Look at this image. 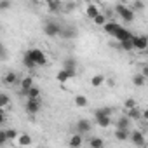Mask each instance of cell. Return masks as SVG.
I'll return each instance as SVG.
<instances>
[{
	"label": "cell",
	"instance_id": "d590c367",
	"mask_svg": "<svg viewBox=\"0 0 148 148\" xmlns=\"http://www.w3.org/2000/svg\"><path fill=\"white\" fill-rule=\"evenodd\" d=\"M143 7H145V4H143V2H139V0H138V2H134V4H132V7H131V11H132V12L136 14V11H141Z\"/></svg>",
	"mask_w": 148,
	"mask_h": 148
},
{
	"label": "cell",
	"instance_id": "484cf974",
	"mask_svg": "<svg viewBox=\"0 0 148 148\" xmlns=\"http://www.w3.org/2000/svg\"><path fill=\"white\" fill-rule=\"evenodd\" d=\"M56 80H58L59 84H64V82L70 80V77H68V73H66L64 70H59V71H58V75H56Z\"/></svg>",
	"mask_w": 148,
	"mask_h": 148
},
{
	"label": "cell",
	"instance_id": "e0dca14e",
	"mask_svg": "<svg viewBox=\"0 0 148 148\" xmlns=\"http://www.w3.org/2000/svg\"><path fill=\"white\" fill-rule=\"evenodd\" d=\"M23 64H25V66H26L28 70H33V68H37V64H35V63H33V59L30 58L28 51H26V52L23 54Z\"/></svg>",
	"mask_w": 148,
	"mask_h": 148
},
{
	"label": "cell",
	"instance_id": "44dd1931",
	"mask_svg": "<svg viewBox=\"0 0 148 148\" xmlns=\"http://www.w3.org/2000/svg\"><path fill=\"white\" fill-rule=\"evenodd\" d=\"M9 105H11V98L5 92H0V112H4V108Z\"/></svg>",
	"mask_w": 148,
	"mask_h": 148
},
{
	"label": "cell",
	"instance_id": "5b68a950",
	"mask_svg": "<svg viewBox=\"0 0 148 148\" xmlns=\"http://www.w3.org/2000/svg\"><path fill=\"white\" fill-rule=\"evenodd\" d=\"M59 32H61V26H59L58 23H54V21H47V23L44 25V33H45L47 37H58Z\"/></svg>",
	"mask_w": 148,
	"mask_h": 148
},
{
	"label": "cell",
	"instance_id": "1f68e13d",
	"mask_svg": "<svg viewBox=\"0 0 148 148\" xmlns=\"http://www.w3.org/2000/svg\"><path fill=\"white\" fill-rule=\"evenodd\" d=\"M5 136H7V141H16L18 136H19V132L14 131V129H9V131H5Z\"/></svg>",
	"mask_w": 148,
	"mask_h": 148
},
{
	"label": "cell",
	"instance_id": "8fae6325",
	"mask_svg": "<svg viewBox=\"0 0 148 148\" xmlns=\"http://www.w3.org/2000/svg\"><path fill=\"white\" fill-rule=\"evenodd\" d=\"M82 143H84V139H82V136L80 134H73L71 138H70V141H68V145H70V148H80L82 146Z\"/></svg>",
	"mask_w": 148,
	"mask_h": 148
},
{
	"label": "cell",
	"instance_id": "7402d4cb",
	"mask_svg": "<svg viewBox=\"0 0 148 148\" xmlns=\"http://www.w3.org/2000/svg\"><path fill=\"white\" fill-rule=\"evenodd\" d=\"M132 84H134L136 87H143V86L146 84V77H143L141 73H138V75L132 77Z\"/></svg>",
	"mask_w": 148,
	"mask_h": 148
},
{
	"label": "cell",
	"instance_id": "277c9868",
	"mask_svg": "<svg viewBox=\"0 0 148 148\" xmlns=\"http://www.w3.org/2000/svg\"><path fill=\"white\" fill-rule=\"evenodd\" d=\"M132 47L138 51H145L148 47V37L146 35H132Z\"/></svg>",
	"mask_w": 148,
	"mask_h": 148
},
{
	"label": "cell",
	"instance_id": "ba28073f",
	"mask_svg": "<svg viewBox=\"0 0 148 148\" xmlns=\"http://www.w3.org/2000/svg\"><path fill=\"white\" fill-rule=\"evenodd\" d=\"M113 37H115L119 42H125V40H131V38H132V33H131V32H127L125 28H122V26H120V28L113 33Z\"/></svg>",
	"mask_w": 148,
	"mask_h": 148
},
{
	"label": "cell",
	"instance_id": "6da1fadb",
	"mask_svg": "<svg viewBox=\"0 0 148 148\" xmlns=\"http://www.w3.org/2000/svg\"><path fill=\"white\" fill-rule=\"evenodd\" d=\"M115 12H117L125 23H132V21H134V12H132L131 7H127L125 4H117V5H115Z\"/></svg>",
	"mask_w": 148,
	"mask_h": 148
},
{
	"label": "cell",
	"instance_id": "4316f807",
	"mask_svg": "<svg viewBox=\"0 0 148 148\" xmlns=\"http://www.w3.org/2000/svg\"><path fill=\"white\" fill-rule=\"evenodd\" d=\"M112 115V108H98L96 112H94V117H110Z\"/></svg>",
	"mask_w": 148,
	"mask_h": 148
},
{
	"label": "cell",
	"instance_id": "9c48e42d",
	"mask_svg": "<svg viewBox=\"0 0 148 148\" xmlns=\"http://www.w3.org/2000/svg\"><path fill=\"white\" fill-rule=\"evenodd\" d=\"M26 112L30 115H37L40 112V101L38 99H28L26 101Z\"/></svg>",
	"mask_w": 148,
	"mask_h": 148
},
{
	"label": "cell",
	"instance_id": "7c38bea8",
	"mask_svg": "<svg viewBox=\"0 0 148 148\" xmlns=\"http://www.w3.org/2000/svg\"><path fill=\"white\" fill-rule=\"evenodd\" d=\"M16 141H18V145H19V146H30L33 139H32V136H30V134L23 132V134H19V136H18V139H16Z\"/></svg>",
	"mask_w": 148,
	"mask_h": 148
},
{
	"label": "cell",
	"instance_id": "8d00e7d4",
	"mask_svg": "<svg viewBox=\"0 0 148 148\" xmlns=\"http://www.w3.org/2000/svg\"><path fill=\"white\" fill-rule=\"evenodd\" d=\"M7 143V136H5V131H0V146Z\"/></svg>",
	"mask_w": 148,
	"mask_h": 148
},
{
	"label": "cell",
	"instance_id": "2e32d148",
	"mask_svg": "<svg viewBox=\"0 0 148 148\" xmlns=\"http://www.w3.org/2000/svg\"><path fill=\"white\" fill-rule=\"evenodd\" d=\"M26 98H28V99H38V98H40V89H38L37 86L30 87V89L26 91Z\"/></svg>",
	"mask_w": 148,
	"mask_h": 148
},
{
	"label": "cell",
	"instance_id": "7a4b0ae2",
	"mask_svg": "<svg viewBox=\"0 0 148 148\" xmlns=\"http://www.w3.org/2000/svg\"><path fill=\"white\" fill-rule=\"evenodd\" d=\"M28 54H30V58L33 59V63L37 64V66H45L47 64V58H45V54H44V51L42 49H30L28 51Z\"/></svg>",
	"mask_w": 148,
	"mask_h": 148
},
{
	"label": "cell",
	"instance_id": "836d02e7",
	"mask_svg": "<svg viewBox=\"0 0 148 148\" xmlns=\"http://www.w3.org/2000/svg\"><path fill=\"white\" fill-rule=\"evenodd\" d=\"M134 106H136L134 98H127V99H125V103H124V108H125V110H131V108H134Z\"/></svg>",
	"mask_w": 148,
	"mask_h": 148
},
{
	"label": "cell",
	"instance_id": "cb8c5ba5",
	"mask_svg": "<svg viewBox=\"0 0 148 148\" xmlns=\"http://www.w3.org/2000/svg\"><path fill=\"white\" fill-rule=\"evenodd\" d=\"M115 139H119V141H127V139H129V131L117 129V131H115Z\"/></svg>",
	"mask_w": 148,
	"mask_h": 148
},
{
	"label": "cell",
	"instance_id": "603a6c76",
	"mask_svg": "<svg viewBox=\"0 0 148 148\" xmlns=\"http://www.w3.org/2000/svg\"><path fill=\"white\" fill-rule=\"evenodd\" d=\"M105 75H94L92 79H91V84H92V87H101L103 84H105Z\"/></svg>",
	"mask_w": 148,
	"mask_h": 148
},
{
	"label": "cell",
	"instance_id": "ffe728a7",
	"mask_svg": "<svg viewBox=\"0 0 148 148\" xmlns=\"http://www.w3.org/2000/svg\"><path fill=\"white\" fill-rule=\"evenodd\" d=\"M119 28H120V25H117V23H110V21H106V25L103 26V30H105L106 33H110V35H113Z\"/></svg>",
	"mask_w": 148,
	"mask_h": 148
},
{
	"label": "cell",
	"instance_id": "d6986e66",
	"mask_svg": "<svg viewBox=\"0 0 148 148\" xmlns=\"http://www.w3.org/2000/svg\"><path fill=\"white\" fill-rule=\"evenodd\" d=\"M106 21H108V19H106V14H103V12H99V14L92 19V23H94L96 26H101V28L106 25Z\"/></svg>",
	"mask_w": 148,
	"mask_h": 148
},
{
	"label": "cell",
	"instance_id": "52a82bcc",
	"mask_svg": "<svg viewBox=\"0 0 148 148\" xmlns=\"http://www.w3.org/2000/svg\"><path fill=\"white\" fill-rule=\"evenodd\" d=\"M92 129V122L91 120H87V119H80L79 122H77V134H86V132H89Z\"/></svg>",
	"mask_w": 148,
	"mask_h": 148
},
{
	"label": "cell",
	"instance_id": "4fadbf2b",
	"mask_svg": "<svg viewBox=\"0 0 148 148\" xmlns=\"http://www.w3.org/2000/svg\"><path fill=\"white\" fill-rule=\"evenodd\" d=\"M89 146H91V148H105V141H103V138H99V136H92V138L89 139Z\"/></svg>",
	"mask_w": 148,
	"mask_h": 148
},
{
	"label": "cell",
	"instance_id": "30bf717a",
	"mask_svg": "<svg viewBox=\"0 0 148 148\" xmlns=\"http://www.w3.org/2000/svg\"><path fill=\"white\" fill-rule=\"evenodd\" d=\"M141 113H143V110H139L138 106H134V108H131V110H125V117L132 122V120H139L141 119Z\"/></svg>",
	"mask_w": 148,
	"mask_h": 148
},
{
	"label": "cell",
	"instance_id": "f546056e",
	"mask_svg": "<svg viewBox=\"0 0 148 148\" xmlns=\"http://www.w3.org/2000/svg\"><path fill=\"white\" fill-rule=\"evenodd\" d=\"M96 124L99 127H108L112 124V120H110V117H96Z\"/></svg>",
	"mask_w": 148,
	"mask_h": 148
},
{
	"label": "cell",
	"instance_id": "d6a6232c",
	"mask_svg": "<svg viewBox=\"0 0 148 148\" xmlns=\"http://www.w3.org/2000/svg\"><path fill=\"white\" fill-rule=\"evenodd\" d=\"M132 40V38H131ZM131 40H125V42H120V49H124V51H132L134 47H132V42Z\"/></svg>",
	"mask_w": 148,
	"mask_h": 148
},
{
	"label": "cell",
	"instance_id": "3957f363",
	"mask_svg": "<svg viewBox=\"0 0 148 148\" xmlns=\"http://www.w3.org/2000/svg\"><path fill=\"white\" fill-rule=\"evenodd\" d=\"M61 70H64L66 73H68V77L70 79H73L77 75V61L73 59V58H66L64 61H63V68Z\"/></svg>",
	"mask_w": 148,
	"mask_h": 148
},
{
	"label": "cell",
	"instance_id": "e575fe53",
	"mask_svg": "<svg viewBox=\"0 0 148 148\" xmlns=\"http://www.w3.org/2000/svg\"><path fill=\"white\" fill-rule=\"evenodd\" d=\"M11 7H12V4L9 2V0H0V11H7Z\"/></svg>",
	"mask_w": 148,
	"mask_h": 148
},
{
	"label": "cell",
	"instance_id": "74e56055",
	"mask_svg": "<svg viewBox=\"0 0 148 148\" xmlns=\"http://www.w3.org/2000/svg\"><path fill=\"white\" fill-rule=\"evenodd\" d=\"M4 122H5V113H4V112H0V125H2Z\"/></svg>",
	"mask_w": 148,
	"mask_h": 148
},
{
	"label": "cell",
	"instance_id": "8992f818",
	"mask_svg": "<svg viewBox=\"0 0 148 148\" xmlns=\"http://www.w3.org/2000/svg\"><path fill=\"white\" fill-rule=\"evenodd\" d=\"M129 138H131V141L136 145V146H146V139H145V134L141 132V131H132L131 134H129Z\"/></svg>",
	"mask_w": 148,
	"mask_h": 148
},
{
	"label": "cell",
	"instance_id": "83f0119b",
	"mask_svg": "<svg viewBox=\"0 0 148 148\" xmlns=\"http://www.w3.org/2000/svg\"><path fill=\"white\" fill-rule=\"evenodd\" d=\"M59 35H61V37H64V38H73V37L77 35V32H75V30H70V28H61Z\"/></svg>",
	"mask_w": 148,
	"mask_h": 148
},
{
	"label": "cell",
	"instance_id": "5bb4252c",
	"mask_svg": "<svg viewBox=\"0 0 148 148\" xmlns=\"http://www.w3.org/2000/svg\"><path fill=\"white\" fill-rule=\"evenodd\" d=\"M129 125H131V120H129L125 115L119 117V120H117V129H124V131H127Z\"/></svg>",
	"mask_w": 148,
	"mask_h": 148
},
{
	"label": "cell",
	"instance_id": "9a60e30c",
	"mask_svg": "<svg viewBox=\"0 0 148 148\" xmlns=\"http://www.w3.org/2000/svg\"><path fill=\"white\" fill-rule=\"evenodd\" d=\"M86 14H87V18L94 19V18L99 14V9H98V5H94V4H89V5H87V9H86Z\"/></svg>",
	"mask_w": 148,
	"mask_h": 148
},
{
	"label": "cell",
	"instance_id": "f1b7e54d",
	"mask_svg": "<svg viewBox=\"0 0 148 148\" xmlns=\"http://www.w3.org/2000/svg\"><path fill=\"white\" fill-rule=\"evenodd\" d=\"M75 105H77L79 108H84V106H87V98H86L84 94H79V96H75Z\"/></svg>",
	"mask_w": 148,
	"mask_h": 148
},
{
	"label": "cell",
	"instance_id": "d4e9b609",
	"mask_svg": "<svg viewBox=\"0 0 148 148\" xmlns=\"http://www.w3.org/2000/svg\"><path fill=\"white\" fill-rule=\"evenodd\" d=\"M4 82H5V84H9V86H14V84L18 82V75H16L14 71H9L7 75L4 77Z\"/></svg>",
	"mask_w": 148,
	"mask_h": 148
},
{
	"label": "cell",
	"instance_id": "4dcf8cb0",
	"mask_svg": "<svg viewBox=\"0 0 148 148\" xmlns=\"http://www.w3.org/2000/svg\"><path fill=\"white\" fill-rule=\"evenodd\" d=\"M47 9H49L51 12H56V11L61 9V4L58 2V0H51V2H47Z\"/></svg>",
	"mask_w": 148,
	"mask_h": 148
},
{
	"label": "cell",
	"instance_id": "ac0fdd59",
	"mask_svg": "<svg viewBox=\"0 0 148 148\" xmlns=\"http://www.w3.org/2000/svg\"><path fill=\"white\" fill-rule=\"evenodd\" d=\"M35 84H33V79L32 77H25L23 80H21V92H26L30 87H33Z\"/></svg>",
	"mask_w": 148,
	"mask_h": 148
}]
</instances>
